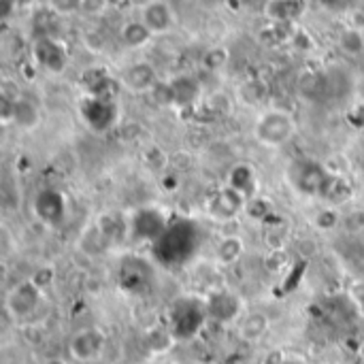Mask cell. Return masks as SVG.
Masks as SVG:
<instances>
[{
	"instance_id": "1",
	"label": "cell",
	"mask_w": 364,
	"mask_h": 364,
	"mask_svg": "<svg viewBox=\"0 0 364 364\" xmlns=\"http://www.w3.org/2000/svg\"><path fill=\"white\" fill-rule=\"evenodd\" d=\"M207 320V303L196 296H181L168 307V331L177 341L194 339Z\"/></svg>"
},
{
	"instance_id": "2",
	"label": "cell",
	"mask_w": 364,
	"mask_h": 364,
	"mask_svg": "<svg viewBox=\"0 0 364 364\" xmlns=\"http://www.w3.org/2000/svg\"><path fill=\"white\" fill-rule=\"evenodd\" d=\"M299 132L296 119L286 109H269L260 113V117L254 124V139L258 145L277 149L290 143Z\"/></svg>"
},
{
	"instance_id": "3",
	"label": "cell",
	"mask_w": 364,
	"mask_h": 364,
	"mask_svg": "<svg viewBox=\"0 0 364 364\" xmlns=\"http://www.w3.org/2000/svg\"><path fill=\"white\" fill-rule=\"evenodd\" d=\"M79 113L83 124L92 130V132H109L119 124V102L117 96H90L85 94L81 105H79Z\"/></svg>"
},
{
	"instance_id": "4",
	"label": "cell",
	"mask_w": 364,
	"mask_h": 364,
	"mask_svg": "<svg viewBox=\"0 0 364 364\" xmlns=\"http://www.w3.org/2000/svg\"><path fill=\"white\" fill-rule=\"evenodd\" d=\"M158 243V254L162 262H183L194 254L196 247V228L190 222H179L175 226H168V230L156 241Z\"/></svg>"
},
{
	"instance_id": "5",
	"label": "cell",
	"mask_w": 364,
	"mask_h": 364,
	"mask_svg": "<svg viewBox=\"0 0 364 364\" xmlns=\"http://www.w3.org/2000/svg\"><path fill=\"white\" fill-rule=\"evenodd\" d=\"M30 53L32 62L49 75H62L68 68V47L58 36H36Z\"/></svg>"
},
{
	"instance_id": "6",
	"label": "cell",
	"mask_w": 364,
	"mask_h": 364,
	"mask_svg": "<svg viewBox=\"0 0 364 364\" xmlns=\"http://www.w3.org/2000/svg\"><path fill=\"white\" fill-rule=\"evenodd\" d=\"M247 203L250 200L241 192H237L235 188L226 183L224 188H220L215 194L209 196L205 205V213L213 222H232L247 209Z\"/></svg>"
},
{
	"instance_id": "7",
	"label": "cell",
	"mask_w": 364,
	"mask_h": 364,
	"mask_svg": "<svg viewBox=\"0 0 364 364\" xmlns=\"http://www.w3.org/2000/svg\"><path fill=\"white\" fill-rule=\"evenodd\" d=\"M107 348V337L98 328H81L68 341V358L79 364L96 363L102 358Z\"/></svg>"
},
{
	"instance_id": "8",
	"label": "cell",
	"mask_w": 364,
	"mask_h": 364,
	"mask_svg": "<svg viewBox=\"0 0 364 364\" xmlns=\"http://www.w3.org/2000/svg\"><path fill=\"white\" fill-rule=\"evenodd\" d=\"M41 301H43V290L32 279H26V282H19L17 286H13L9 290V294L4 299V307H6L11 318L28 320L34 316Z\"/></svg>"
},
{
	"instance_id": "9",
	"label": "cell",
	"mask_w": 364,
	"mask_h": 364,
	"mask_svg": "<svg viewBox=\"0 0 364 364\" xmlns=\"http://www.w3.org/2000/svg\"><path fill=\"white\" fill-rule=\"evenodd\" d=\"M328 168L324 164H318V162H296L292 166V186L305 194V196H314V198H322V192H324V186H326V179H328Z\"/></svg>"
},
{
	"instance_id": "10",
	"label": "cell",
	"mask_w": 364,
	"mask_h": 364,
	"mask_svg": "<svg viewBox=\"0 0 364 364\" xmlns=\"http://www.w3.org/2000/svg\"><path fill=\"white\" fill-rule=\"evenodd\" d=\"M158 83L160 79H158L156 66L147 60L132 62L119 75V85L128 90L130 94H151Z\"/></svg>"
},
{
	"instance_id": "11",
	"label": "cell",
	"mask_w": 364,
	"mask_h": 364,
	"mask_svg": "<svg viewBox=\"0 0 364 364\" xmlns=\"http://www.w3.org/2000/svg\"><path fill=\"white\" fill-rule=\"evenodd\" d=\"M139 19L154 32V36L168 34L175 28V23H177L175 9L166 0H147L141 6Z\"/></svg>"
},
{
	"instance_id": "12",
	"label": "cell",
	"mask_w": 364,
	"mask_h": 364,
	"mask_svg": "<svg viewBox=\"0 0 364 364\" xmlns=\"http://www.w3.org/2000/svg\"><path fill=\"white\" fill-rule=\"evenodd\" d=\"M32 211L38 222L47 226H58L66 215V196L58 190H41L34 198Z\"/></svg>"
},
{
	"instance_id": "13",
	"label": "cell",
	"mask_w": 364,
	"mask_h": 364,
	"mask_svg": "<svg viewBox=\"0 0 364 364\" xmlns=\"http://www.w3.org/2000/svg\"><path fill=\"white\" fill-rule=\"evenodd\" d=\"M168 226V220L158 209H141L130 220V235L141 241H158Z\"/></svg>"
},
{
	"instance_id": "14",
	"label": "cell",
	"mask_w": 364,
	"mask_h": 364,
	"mask_svg": "<svg viewBox=\"0 0 364 364\" xmlns=\"http://www.w3.org/2000/svg\"><path fill=\"white\" fill-rule=\"evenodd\" d=\"M205 303H207V316L213 322L230 324L241 320V299L228 290L213 292L209 299H205Z\"/></svg>"
},
{
	"instance_id": "15",
	"label": "cell",
	"mask_w": 364,
	"mask_h": 364,
	"mask_svg": "<svg viewBox=\"0 0 364 364\" xmlns=\"http://www.w3.org/2000/svg\"><path fill=\"white\" fill-rule=\"evenodd\" d=\"M262 13L271 23H296L307 13V0H269Z\"/></svg>"
},
{
	"instance_id": "16",
	"label": "cell",
	"mask_w": 364,
	"mask_h": 364,
	"mask_svg": "<svg viewBox=\"0 0 364 364\" xmlns=\"http://www.w3.org/2000/svg\"><path fill=\"white\" fill-rule=\"evenodd\" d=\"M168 83L173 90V107L188 109V107L196 105L203 96V85L192 75H177Z\"/></svg>"
},
{
	"instance_id": "17",
	"label": "cell",
	"mask_w": 364,
	"mask_h": 364,
	"mask_svg": "<svg viewBox=\"0 0 364 364\" xmlns=\"http://www.w3.org/2000/svg\"><path fill=\"white\" fill-rule=\"evenodd\" d=\"M226 183L237 192H241L247 200H252L256 198L258 192V173L250 162H237L235 166H230Z\"/></svg>"
},
{
	"instance_id": "18",
	"label": "cell",
	"mask_w": 364,
	"mask_h": 364,
	"mask_svg": "<svg viewBox=\"0 0 364 364\" xmlns=\"http://www.w3.org/2000/svg\"><path fill=\"white\" fill-rule=\"evenodd\" d=\"M337 254L343 264L364 282V241L358 235H348L337 243Z\"/></svg>"
},
{
	"instance_id": "19",
	"label": "cell",
	"mask_w": 364,
	"mask_h": 364,
	"mask_svg": "<svg viewBox=\"0 0 364 364\" xmlns=\"http://www.w3.org/2000/svg\"><path fill=\"white\" fill-rule=\"evenodd\" d=\"M269 83L262 77H247L237 87V102H241L247 109H256L269 100Z\"/></svg>"
},
{
	"instance_id": "20",
	"label": "cell",
	"mask_w": 364,
	"mask_h": 364,
	"mask_svg": "<svg viewBox=\"0 0 364 364\" xmlns=\"http://www.w3.org/2000/svg\"><path fill=\"white\" fill-rule=\"evenodd\" d=\"M83 90L90 96H117L119 79H113L105 68H90L81 77Z\"/></svg>"
},
{
	"instance_id": "21",
	"label": "cell",
	"mask_w": 364,
	"mask_h": 364,
	"mask_svg": "<svg viewBox=\"0 0 364 364\" xmlns=\"http://www.w3.org/2000/svg\"><path fill=\"white\" fill-rule=\"evenodd\" d=\"M269 328H271V320H269L267 314H262V311H250V314L241 316L237 333H239V339L241 341L256 343V341H260L269 333Z\"/></svg>"
},
{
	"instance_id": "22",
	"label": "cell",
	"mask_w": 364,
	"mask_h": 364,
	"mask_svg": "<svg viewBox=\"0 0 364 364\" xmlns=\"http://www.w3.org/2000/svg\"><path fill=\"white\" fill-rule=\"evenodd\" d=\"M243 254H245V241H243V237H239V235H226V237H222L218 241L213 258H215V264H220V267H232V264H237L243 258Z\"/></svg>"
},
{
	"instance_id": "23",
	"label": "cell",
	"mask_w": 364,
	"mask_h": 364,
	"mask_svg": "<svg viewBox=\"0 0 364 364\" xmlns=\"http://www.w3.org/2000/svg\"><path fill=\"white\" fill-rule=\"evenodd\" d=\"M38 122H41V111L30 98H26V96L13 98V119H11V124H15L23 132H30V130H34L38 126Z\"/></svg>"
},
{
	"instance_id": "24",
	"label": "cell",
	"mask_w": 364,
	"mask_h": 364,
	"mask_svg": "<svg viewBox=\"0 0 364 364\" xmlns=\"http://www.w3.org/2000/svg\"><path fill=\"white\" fill-rule=\"evenodd\" d=\"M119 38H122V43L126 47L141 49V47H145V45H149L154 41V32L141 19H128L119 28Z\"/></svg>"
},
{
	"instance_id": "25",
	"label": "cell",
	"mask_w": 364,
	"mask_h": 364,
	"mask_svg": "<svg viewBox=\"0 0 364 364\" xmlns=\"http://www.w3.org/2000/svg\"><path fill=\"white\" fill-rule=\"evenodd\" d=\"M354 196V188L352 183L341 177V175H328L326 179V186H324V192H322V198L331 203V207H339V205H346L348 200H352Z\"/></svg>"
},
{
	"instance_id": "26",
	"label": "cell",
	"mask_w": 364,
	"mask_h": 364,
	"mask_svg": "<svg viewBox=\"0 0 364 364\" xmlns=\"http://www.w3.org/2000/svg\"><path fill=\"white\" fill-rule=\"evenodd\" d=\"M96 230H98V235L107 247V245L117 243L124 237V232H130V224H122L119 218L113 213H102L96 222Z\"/></svg>"
},
{
	"instance_id": "27",
	"label": "cell",
	"mask_w": 364,
	"mask_h": 364,
	"mask_svg": "<svg viewBox=\"0 0 364 364\" xmlns=\"http://www.w3.org/2000/svg\"><path fill=\"white\" fill-rule=\"evenodd\" d=\"M337 45H339V49H341L346 55H350V58L360 55L364 51L363 30H360V28H346V30H341V34H339V38H337Z\"/></svg>"
},
{
	"instance_id": "28",
	"label": "cell",
	"mask_w": 364,
	"mask_h": 364,
	"mask_svg": "<svg viewBox=\"0 0 364 364\" xmlns=\"http://www.w3.org/2000/svg\"><path fill=\"white\" fill-rule=\"evenodd\" d=\"M205 109L215 117H228L235 111V98H230L222 90L211 92L209 96H205Z\"/></svg>"
},
{
	"instance_id": "29",
	"label": "cell",
	"mask_w": 364,
	"mask_h": 364,
	"mask_svg": "<svg viewBox=\"0 0 364 364\" xmlns=\"http://www.w3.org/2000/svg\"><path fill=\"white\" fill-rule=\"evenodd\" d=\"M173 341H175V337H173V333H171L168 328H156V331H151V333L147 335V348H149V352H154V354H164V352H168V350L173 348Z\"/></svg>"
},
{
	"instance_id": "30",
	"label": "cell",
	"mask_w": 364,
	"mask_h": 364,
	"mask_svg": "<svg viewBox=\"0 0 364 364\" xmlns=\"http://www.w3.org/2000/svg\"><path fill=\"white\" fill-rule=\"evenodd\" d=\"M316 226H318V230H324V232H333V230H337L341 224H343V218H341V213L337 211V207H324L322 211H318L316 213Z\"/></svg>"
},
{
	"instance_id": "31",
	"label": "cell",
	"mask_w": 364,
	"mask_h": 364,
	"mask_svg": "<svg viewBox=\"0 0 364 364\" xmlns=\"http://www.w3.org/2000/svg\"><path fill=\"white\" fill-rule=\"evenodd\" d=\"M143 162H145V166H147L149 171H156V173H158V171H164V166H171V156H168L162 147L151 145V147L145 149Z\"/></svg>"
},
{
	"instance_id": "32",
	"label": "cell",
	"mask_w": 364,
	"mask_h": 364,
	"mask_svg": "<svg viewBox=\"0 0 364 364\" xmlns=\"http://www.w3.org/2000/svg\"><path fill=\"white\" fill-rule=\"evenodd\" d=\"M228 60H230V53H228L226 47H211L203 55V64L209 70H222L228 64Z\"/></svg>"
},
{
	"instance_id": "33",
	"label": "cell",
	"mask_w": 364,
	"mask_h": 364,
	"mask_svg": "<svg viewBox=\"0 0 364 364\" xmlns=\"http://www.w3.org/2000/svg\"><path fill=\"white\" fill-rule=\"evenodd\" d=\"M81 6H83V0H47V9L53 11L58 17L81 13Z\"/></svg>"
},
{
	"instance_id": "34",
	"label": "cell",
	"mask_w": 364,
	"mask_h": 364,
	"mask_svg": "<svg viewBox=\"0 0 364 364\" xmlns=\"http://www.w3.org/2000/svg\"><path fill=\"white\" fill-rule=\"evenodd\" d=\"M53 267H41V269H36V273L32 275V282L41 288V290H45V288H49L51 286V282H53Z\"/></svg>"
},
{
	"instance_id": "35",
	"label": "cell",
	"mask_w": 364,
	"mask_h": 364,
	"mask_svg": "<svg viewBox=\"0 0 364 364\" xmlns=\"http://www.w3.org/2000/svg\"><path fill=\"white\" fill-rule=\"evenodd\" d=\"M324 9L328 11H335V13H343V11H352L358 0H320Z\"/></svg>"
},
{
	"instance_id": "36",
	"label": "cell",
	"mask_w": 364,
	"mask_h": 364,
	"mask_svg": "<svg viewBox=\"0 0 364 364\" xmlns=\"http://www.w3.org/2000/svg\"><path fill=\"white\" fill-rule=\"evenodd\" d=\"M107 6H109V0H83L81 13H85V15H102Z\"/></svg>"
},
{
	"instance_id": "37",
	"label": "cell",
	"mask_w": 364,
	"mask_h": 364,
	"mask_svg": "<svg viewBox=\"0 0 364 364\" xmlns=\"http://www.w3.org/2000/svg\"><path fill=\"white\" fill-rule=\"evenodd\" d=\"M247 213H252V215H258V218H264L271 209H269V205H267V200L264 198H252L250 203H247V209H245Z\"/></svg>"
},
{
	"instance_id": "38",
	"label": "cell",
	"mask_w": 364,
	"mask_h": 364,
	"mask_svg": "<svg viewBox=\"0 0 364 364\" xmlns=\"http://www.w3.org/2000/svg\"><path fill=\"white\" fill-rule=\"evenodd\" d=\"M352 301H354L356 309L364 316V282L354 284V288H352Z\"/></svg>"
},
{
	"instance_id": "39",
	"label": "cell",
	"mask_w": 364,
	"mask_h": 364,
	"mask_svg": "<svg viewBox=\"0 0 364 364\" xmlns=\"http://www.w3.org/2000/svg\"><path fill=\"white\" fill-rule=\"evenodd\" d=\"M267 2H269V0H241V4H245V6H256V4H258V6H262V9H264Z\"/></svg>"
},
{
	"instance_id": "40",
	"label": "cell",
	"mask_w": 364,
	"mask_h": 364,
	"mask_svg": "<svg viewBox=\"0 0 364 364\" xmlns=\"http://www.w3.org/2000/svg\"><path fill=\"white\" fill-rule=\"evenodd\" d=\"M30 0H2V4H9V6H19V4H28Z\"/></svg>"
},
{
	"instance_id": "41",
	"label": "cell",
	"mask_w": 364,
	"mask_h": 364,
	"mask_svg": "<svg viewBox=\"0 0 364 364\" xmlns=\"http://www.w3.org/2000/svg\"><path fill=\"white\" fill-rule=\"evenodd\" d=\"M41 364H66L64 358H58V356H53V358H47V360H43Z\"/></svg>"
},
{
	"instance_id": "42",
	"label": "cell",
	"mask_w": 364,
	"mask_h": 364,
	"mask_svg": "<svg viewBox=\"0 0 364 364\" xmlns=\"http://www.w3.org/2000/svg\"><path fill=\"white\" fill-rule=\"evenodd\" d=\"M279 364H305L303 360H299V358H284Z\"/></svg>"
}]
</instances>
